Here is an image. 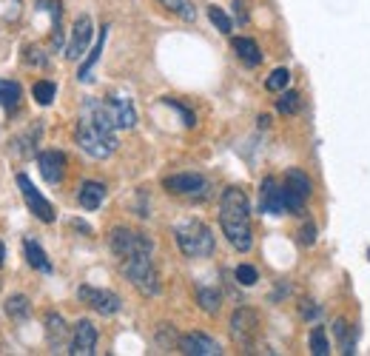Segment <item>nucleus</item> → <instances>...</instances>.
I'll return each instance as SVG.
<instances>
[{"instance_id": "obj_1", "label": "nucleus", "mask_w": 370, "mask_h": 356, "mask_svg": "<svg viewBox=\"0 0 370 356\" xmlns=\"http://www.w3.org/2000/svg\"><path fill=\"white\" fill-rule=\"evenodd\" d=\"M74 140L80 151H85L91 159H105L117 151V122L105 105V100L88 97L80 108L77 125H74Z\"/></svg>"}, {"instance_id": "obj_2", "label": "nucleus", "mask_w": 370, "mask_h": 356, "mask_svg": "<svg viewBox=\"0 0 370 356\" xmlns=\"http://www.w3.org/2000/svg\"><path fill=\"white\" fill-rule=\"evenodd\" d=\"M219 225L225 239L239 251L248 253L253 248V231H250V202L242 188L231 185L219 197Z\"/></svg>"}, {"instance_id": "obj_3", "label": "nucleus", "mask_w": 370, "mask_h": 356, "mask_svg": "<svg viewBox=\"0 0 370 356\" xmlns=\"http://www.w3.org/2000/svg\"><path fill=\"white\" fill-rule=\"evenodd\" d=\"M174 239H176L179 251L191 259H205L216 248V239L202 219H185V222L174 225Z\"/></svg>"}, {"instance_id": "obj_4", "label": "nucleus", "mask_w": 370, "mask_h": 356, "mask_svg": "<svg viewBox=\"0 0 370 356\" xmlns=\"http://www.w3.org/2000/svg\"><path fill=\"white\" fill-rule=\"evenodd\" d=\"M120 271L142 296H157L159 293V273L154 268L151 253H134V256L120 259Z\"/></svg>"}, {"instance_id": "obj_5", "label": "nucleus", "mask_w": 370, "mask_h": 356, "mask_svg": "<svg viewBox=\"0 0 370 356\" xmlns=\"http://www.w3.org/2000/svg\"><path fill=\"white\" fill-rule=\"evenodd\" d=\"M162 188L168 191V194H174V197H182V199H208V194H211V182H208V177H202V174H196V171H179V174H171V177H165L162 179Z\"/></svg>"}, {"instance_id": "obj_6", "label": "nucleus", "mask_w": 370, "mask_h": 356, "mask_svg": "<svg viewBox=\"0 0 370 356\" xmlns=\"http://www.w3.org/2000/svg\"><path fill=\"white\" fill-rule=\"evenodd\" d=\"M108 248L120 259L134 256V253H154L151 236H145V234H139L134 228H125V225H117V228L108 231Z\"/></svg>"}, {"instance_id": "obj_7", "label": "nucleus", "mask_w": 370, "mask_h": 356, "mask_svg": "<svg viewBox=\"0 0 370 356\" xmlns=\"http://www.w3.org/2000/svg\"><path fill=\"white\" fill-rule=\"evenodd\" d=\"M313 191L310 177L302 168H287L285 182H282V197H285V208L290 214H305V202Z\"/></svg>"}, {"instance_id": "obj_8", "label": "nucleus", "mask_w": 370, "mask_h": 356, "mask_svg": "<svg viewBox=\"0 0 370 356\" xmlns=\"http://www.w3.org/2000/svg\"><path fill=\"white\" fill-rule=\"evenodd\" d=\"M77 299H80L83 305H88L91 310H97L100 316H114V313H120V308H122V299H120L114 290L94 288V285H80V288H77Z\"/></svg>"}, {"instance_id": "obj_9", "label": "nucleus", "mask_w": 370, "mask_h": 356, "mask_svg": "<svg viewBox=\"0 0 370 356\" xmlns=\"http://www.w3.org/2000/svg\"><path fill=\"white\" fill-rule=\"evenodd\" d=\"M17 188H20L23 199H26L28 211H31L40 222H46V225H48V222H54V216H57V214H54V205H51V202H48V199L37 191V185H34L26 174H17Z\"/></svg>"}, {"instance_id": "obj_10", "label": "nucleus", "mask_w": 370, "mask_h": 356, "mask_svg": "<svg viewBox=\"0 0 370 356\" xmlns=\"http://www.w3.org/2000/svg\"><path fill=\"white\" fill-rule=\"evenodd\" d=\"M256 333H259V313L253 308H236L231 313V336L239 345L250 347L253 339H256Z\"/></svg>"}, {"instance_id": "obj_11", "label": "nucleus", "mask_w": 370, "mask_h": 356, "mask_svg": "<svg viewBox=\"0 0 370 356\" xmlns=\"http://www.w3.org/2000/svg\"><path fill=\"white\" fill-rule=\"evenodd\" d=\"M91 37H94V23H91L88 14H80V17L74 20V26H71V40H68V46H65V57H68V60H80V57L88 51Z\"/></svg>"}, {"instance_id": "obj_12", "label": "nucleus", "mask_w": 370, "mask_h": 356, "mask_svg": "<svg viewBox=\"0 0 370 356\" xmlns=\"http://www.w3.org/2000/svg\"><path fill=\"white\" fill-rule=\"evenodd\" d=\"M259 211L270 214V216H282L287 211L285 208V197H282V185L273 177H265L262 185H259Z\"/></svg>"}, {"instance_id": "obj_13", "label": "nucleus", "mask_w": 370, "mask_h": 356, "mask_svg": "<svg viewBox=\"0 0 370 356\" xmlns=\"http://www.w3.org/2000/svg\"><path fill=\"white\" fill-rule=\"evenodd\" d=\"M37 168H40V174H43V179L48 185H60L63 177H65V154L54 151V148L40 151L37 154Z\"/></svg>"}, {"instance_id": "obj_14", "label": "nucleus", "mask_w": 370, "mask_h": 356, "mask_svg": "<svg viewBox=\"0 0 370 356\" xmlns=\"http://www.w3.org/2000/svg\"><path fill=\"white\" fill-rule=\"evenodd\" d=\"M97 347V328L88 322V319H80L71 330V345H68V353L71 356H91Z\"/></svg>"}, {"instance_id": "obj_15", "label": "nucleus", "mask_w": 370, "mask_h": 356, "mask_svg": "<svg viewBox=\"0 0 370 356\" xmlns=\"http://www.w3.org/2000/svg\"><path fill=\"white\" fill-rule=\"evenodd\" d=\"M176 345H179V350H182V353H188V356H219V353H222L219 342H216V339H211L208 333H199V330L179 336V342H176Z\"/></svg>"}, {"instance_id": "obj_16", "label": "nucleus", "mask_w": 370, "mask_h": 356, "mask_svg": "<svg viewBox=\"0 0 370 356\" xmlns=\"http://www.w3.org/2000/svg\"><path fill=\"white\" fill-rule=\"evenodd\" d=\"M105 105H108V111H111L117 128H134V125H137V111H134L131 100L111 94V97H105Z\"/></svg>"}, {"instance_id": "obj_17", "label": "nucleus", "mask_w": 370, "mask_h": 356, "mask_svg": "<svg viewBox=\"0 0 370 356\" xmlns=\"http://www.w3.org/2000/svg\"><path fill=\"white\" fill-rule=\"evenodd\" d=\"M102 199H105V185H102V182H97V179H83V182H80V188H77V202H80V208L97 211V208L102 205Z\"/></svg>"}, {"instance_id": "obj_18", "label": "nucleus", "mask_w": 370, "mask_h": 356, "mask_svg": "<svg viewBox=\"0 0 370 356\" xmlns=\"http://www.w3.org/2000/svg\"><path fill=\"white\" fill-rule=\"evenodd\" d=\"M105 37H108V26H102V28H100V37L94 40L91 51L85 54L83 66L77 68V80H80V83H88V80H91V68L100 63V54H102V48H105Z\"/></svg>"}, {"instance_id": "obj_19", "label": "nucleus", "mask_w": 370, "mask_h": 356, "mask_svg": "<svg viewBox=\"0 0 370 356\" xmlns=\"http://www.w3.org/2000/svg\"><path fill=\"white\" fill-rule=\"evenodd\" d=\"M23 253H26V262H28L34 271H40V273H51V271H54V265L48 262V256H46V251L40 248L37 239L26 236V239H23Z\"/></svg>"}, {"instance_id": "obj_20", "label": "nucleus", "mask_w": 370, "mask_h": 356, "mask_svg": "<svg viewBox=\"0 0 370 356\" xmlns=\"http://www.w3.org/2000/svg\"><path fill=\"white\" fill-rule=\"evenodd\" d=\"M231 48L236 51V57H239L248 68H256V66L262 63V51H259V46H256L250 37H233V40H231Z\"/></svg>"}, {"instance_id": "obj_21", "label": "nucleus", "mask_w": 370, "mask_h": 356, "mask_svg": "<svg viewBox=\"0 0 370 356\" xmlns=\"http://www.w3.org/2000/svg\"><path fill=\"white\" fill-rule=\"evenodd\" d=\"M20 100H23V88L17 80H0V108L3 111H17L20 108Z\"/></svg>"}, {"instance_id": "obj_22", "label": "nucleus", "mask_w": 370, "mask_h": 356, "mask_svg": "<svg viewBox=\"0 0 370 356\" xmlns=\"http://www.w3.org/2000/svg\"><path fill=\"white\" fill-rule=\"evenodd\" d=\"M6 313H9V319H14V322L28 319V316H31V299H28L26 293H11V296L6 299Z\"/></svg>"}, {"instance_id": "obj_23", "label": "nucleus", "mask_w": 370, "mask_h": 356, "mask_svg": "<svg viewBox=\"0 0 370 356\" xmlns=\"http://www.w3.org/2000/svg\"><path fill=\"white\" fill-rule=\"evenodd\" d=\"M219 302H222V293L216 290V288H211V285H199L196 288V305L205 310V313H216L219 310Z\"/></svg>"}, {"instance_id": "obj_24", "label": "nucleus", "mask_w": 370, "mask_h": 356, "mask_svg": "<svg viewBox=\"0 0 370 356\" xmlns=\"http://www.w3.org/2000/svg\"><path fill=\"white\" fill-rule=\"evenodd\" d=\"M165 11H171L174 17H179V20H185V23H194L196 20V9H194V3L191 0H157Z\"/></svg>"}, {"instance_id": "obj_25", "label": "nucleus", "mask_w": 370, "mask_h": 356, "mask_svg": "<svg viewBox=\"0 0 370 356\" xmlns=\"http://www.w3.org/2000/svg\"><path fill=\"white\" fill-rule=\"evenodd\" d=\"M46 333H48V345L60 347V342L65 336V322L60 313H46Z\"/></svg>"}, {"instance_id": "obj_26", "label": "nucleus", "mask_w": 370, "mask_h": 356, "mask_svg": "<svg viewBox=\"0 0 370 356\" xmlns=\"http://www.w3.org/2000/svg\"><path fill=\"white\" fill-rule=\"evenodd\" d=\"M31 94H34V100L40 105H51L54 97H57V85H54V80H37L34 88H31Z\"/></svg>"}, {"instance_id": "obj_27", "label": "nucleus", "mask_w": 370, "mask_h": 356, "mask_svg": "<svg viewBox=\"0 0 370 356\" xmlns=\"http://www.w3.org/2000/svg\"><path fill=\"white\" fill-rule=\"evenodd\" d=\"M307 345H310V353H313V356H327V353H330L327 330H324V328H313L310 336H307Z\"/></svg>"}, {"instance_id": "obj_28", "label": "nucleus", "mask_w": 370, "mask_h": 356, "mask_svg": "<svg viewBox=\"0 0 370 356\" xmlns=\"http://www.w3.org/2000/svg\"><path fill=\"white\" fill-rule=\"evenodd\" d=\"M287 83H290V71H287L285 66H279V68H273V71L268 74V80H265V88H268V91H276V94H282V91L287 88Z\"/></svg>"}, {"instance_id": "obj_29", "label": "nucleus", "mask_w": 370, "mask_h": 356, "mask_svg": "<svg viewBox=\"0 0 370 356\" xmlns=\"http://www.w3.org/2000/svg\"><path fill=\"white\" fill-rule=\"evenodd\" d=\"M299 100H302L299 91H287V88H285V91L279 94V100H276V111H279V114H296V111H299Z\"/></svg>"}, {"instance_id": "obj_30", "label": "nucleus", "mask_w": 370, "mask_h": 356, "mask_svg": "<svg viewBox=\"0 0 370 356\" xmlns=\"http://www.w3.org/2000/svg\"><path fill=\"white\" fill-rule=\"evenodd\" d=\"M208 20L222 31V34H231V28H233V23H231V17L219 9V6H208Z\"/></svg>"}, {"instance_id": "obj_31", "label": "nucleus", "mask_w": 370, "mask_h": 356, "mask_svg": "<svg viewBox=\"0 0 370 356\" xmlns=\"http://www.w3.org/2000/svg\"><path fill=\"white\" fill-rule=\"evenodd\" d=\"M162 103H165V105H171L174 111H179V114H182V125H185V128H194V125H196L194 111H191V108H185L179 100H174V97H162Z\"/></svg>"}, {"instance_id": "obj_32", "label": "nucleus", "mask_w": 370, "mask_h": 356, "mask_svg": "<svg viewBox=\"0 0 370 356\" xmlns=\"http://www.w3.org/2000/svg\"><path fill=\"white\" fill-rule=\"evenodd\" d=\"M233 273H236V282H239V285H245V288H250V285H256V282H259V273H256V268H253V265H245V262H242V265H236V271H233Z\"/></svg>"}, {"instance_id": "obj_33", "label": "nucleus", "mask_w": 370, "mask_h": 356, "mask_svg": "<svg viewBox=\"0 0 370 356\" xmlns=\"http://www.w3.org/2000/svg\"><path fill=\"white\" fill-rule=\"evenodd\" d=\"M296 236H299V245H313V242H316V225H313V222H305Z\"/></svg>"}, {"instance_id": "obj_34", "label": "nucleus", "mask_w": 370, "mask_h": 356, "mask_svg": "<svg viewBox=\"0 0 370 356\" xmlns=\"http://www.w3.org/2000/svg\"><path fill=\"white\" fill-rule=\"evenodd\" d=\"M26 63H31V66H46L48 60H46V54H43L37 46H28V48H26Z\"/></svg>"}, {"instance_id": "obj_35", "label": "nucleus", "mask_w": 370, "mask_h": 356, "mask_svg": "<svg viewBox=\"0 0 370 356\" xmlns=\"http://www.w3.org/2000/svg\"><path fill=\"white\" fill-rule=\"evenodd\" d=\"M233 14L239 23H248V11H245V0H233Z\"/></svg>"}, {"instance_id": "obj_36", "label": "nucleus", "mask_w": 370, "mask_h": 356, "mask_svg": "<svg viewBox=\"0 0 370 356\" xmlns=\"http://www.w3.org/2000/svg\"><path fill=\"white\" fill-rule=\"evenodd\" d=\"M302 316H305V319H316V316H319V308H316L313 302H302Z\"/></svg>"}, {"instance_id": "obj_37", "label": "nucleus", "mask_w": 370, "mask_h": 356, "mask_svg": "<svg viewBox=\"0 0 370 356\" xmlns=\"http://www.w3.org/2000/svg\"><path fill=\"white\" fill-rule=\"evenodd\" d=\"M3 259H6V248H3V239H0V268H3Z\"/></svg>"}, {"instance_id": "obj_38", "label": "nucleus", "mask_w": 370, "mask_h": 356, "mask_svg": "<svg viewBox=\"0 0 370 356\" xmlns=\"http://www.w3.org/2000/svg\"><path fill=\"white\" fill-rule=\"evenodd\" d=\"M367 259H370V251H367Z\"/></svg>"}, {"instance_id": "obj_39", "label": "nucleus", "mask_w": 370, "mask_h": 356, "mask_svg": "<svg viewBox=\"0 0 370 356\" xmlns=\"http://www.w3.org/2000/svg\"><path fill=\"white\" fill-rule=\"evenodd\" d=\"M14 3H20V0H14Z\"/></svg>"}]
</instances>
